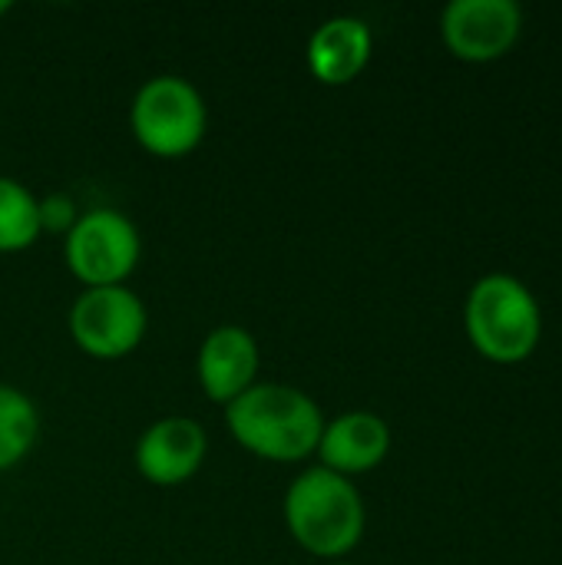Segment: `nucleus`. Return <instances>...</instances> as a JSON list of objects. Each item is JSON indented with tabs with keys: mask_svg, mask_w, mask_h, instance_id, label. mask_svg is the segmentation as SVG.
Segmentation results:
<instances>
[{
	"mask_svg": "<svg viewBox=\"0 0 562 565\" xmlns=\"http://www.w3.org/2000/svg\"><path fill=\"white\" fill-rule=\"evenodd\" d=\"M225 424L235 444L272 463H298L318 450L325 414L311 394L291 384H252L225 404Z\"/></svg>",
	"mask_w": 562,
	"mask_h": 565,
	"instance_id": "f257e3e1",
	"label": "nucleus"
},
{
	"mask_svg": "<svg viewBox=\"0 0 562 565\" xmlns=\"http://www.w3.org/2000/svg\"><path fill=\"white\" fill-rule=\"evenodd\" d=\"M282 513L291 540L305 553L335 563L361 543L368 520L358 487L321 463L301 470L288 483Z\"/></svg>",
	"mask_w": 562,
	"mask_h": 565,
	"instance_id": "f03ea898",
	"label": "nucleus"
},
{
	"mask_svg": "<svg viewBox=\"0 0 562 565\" xmlns=\"http://www.w3.org/2000/svg\"><path fill=\"white\" fill-rule=\"evenodd\" d=\"M464 324L474 348L497 364L530 358L543 334L540 305L513 275H484L467 295Z\"/></svg>",
	"mask_w": 562,
	"mask_h": 565,
	"instance_id": "7ed1b4c3",
	"label": "nucleus"
},
{
	"mask_svg": "<svg viewBox=\"0 0 562 565\" xmlns=\"http://www.w3.org/2000/svg\"><path fill=\"white\" fill-rule=\"evenodd\" d=\"M129 129L146 152L179 159L202 142L209 129V106L192 79L159 73L136 89L129 103Z\"/></svg>",
	"mask_w": 562,
	"mask_h": 565,
	"instance_id": "20e7f679",
	"label": "nucleus"
},
{
	"mask_svg": "<svg viewBox=\"0 0 562 565\" xmlns=\"http://www.w3.org/2000/svg\"><path fill=\"white\" fill-rule=\"evenodd\" d=\"M142 255L136 222L119 209H86L63 235V258L83 288L126 285Z\"/></svg>",
	"mask_w": 562,
	"mask_h": 565,
	"instance_id": "39448f33",
	"label": "nucleus"
},
{
	"mask_svg": "<svg viewBox=\"0 0 562 565\" xmlns=\"http://www.w3.org/2000/svg\"><path fill=\"white\" fill-rule=\"evenodd\" d=\"M73 344L99 361H116L132 354L149 328L142 298L126 285L83 288L66 315Z\"/></svg>",
	"mask_w": 562,
	"mask_h": 565,
	"instance_id": "423d86ee",
	"label": "nucleus"
},
{
	"mask_svg": "<svg viewBox=\"0 0 562 565\" xmlns=\"http://www.w3.org/2000/svg\"><path fill=\"white\" fill-rule=\"evenodd\" d=\"M523 26V10L513 0H450L441 13V33L454 56L487 63L503 56Z\"/></svg>",
	"mask_w": 562,
	"mask_h": 565,
	"instance_id": "0eeeda50",
	"label": "nucleus"
},
{
	"mask_svg": "<svg viewBox=\"0 0 562 565\" xmlns=\"http://www.w3.org/2000/svg\"><path fill=\"white\" fill-rule=\"evenodd\" d=\"M209 454V434L199 420L172 414L152 420L132 450L136 470L152 483V487H179L189 483L199 467L205 463Z\"/></svg>",
	"mask_w": 562,
	"mask_h": 565,
	"instance_id": "6e6552de",
	"label": "nucleus"
},
{
	"mask_svg": "<svg viewBox=\"0 0 562 565\" xmlns=\"http://www.w3.org/2000/svg\"><path fill=\"white\" fill-rule=\"evenodd\" d=\"M258 367H262L258 341L242 324H219L199 344V358H195L199 384L205 397L222 407L255 384Z\"/></svg>",
	"mask_w": 562,
	"mask_h": 565,
	"instance_id": "1a4fd4ad",
	"label": "nucleus"
},
{
	"mask_svg": "<svg viewBox=\"0 0 562 565\" xmlns=\"http://www.w3.org/2000/svg\"><path fill=\"white\" fill-rule=\"evenodd\" d=\"M388 450H391L388 420L371 411H348L338 414L335 420H325L315 454L321 457V467L351 480L354 473L374 470L388 457Z\"/></svg>",
	"mask_w": 562,
	"mask_h": 565,
	"instance_id": "9d476101",
	"label": "nucleus"
},
{
	"mask_svg": "<svg viewBox=\"0 0 562 565\" xmlns=\"http://www.w3.org/2000/svg\"><path fill=\"white\" fill-rule=\"evenodd\" d=\"M374 33L361 17L338 13L318 23L308 36V70L325 86L351 83L371 60Z\"/></svg>",
	"mask_w": 562,
	"mask_h": 565,
	"instance_id": "9b49d317",
	"label": "nucleus"
},
{
	"mask_svg": "<svg viewBox=\"0 0 562 565\" xmlns=\"http://www.w3.org/2000/svg\"><path fill=\"white\" fill-rule=\"evenodd\" d=\"M40 238V199L13 175H0V252H23Z\"/></svg>",
	"mask_w": 562,
	"mask_h": 565,
	"instance_id": "f8f14e48",
	"label": "nucleus"
},
{
	"mask_svg": "<svg viewBox=\"0 0 562 565\" xmlns=\"http://www.w3.org/2000/svg\"><path fill=\"white\" fill-rule=\"evenodd\" d=\"M36 430L40 417L33 401L17 387L0 384V473L17 467L33 450Z\"/></svg>",
	"mask_w": 562,
	"mask_h": 565,
	"instance_id": "ddd939ff",
	"label": "nucleus"
},
{
	"mask_svg": "<svg viewBox=\"0 0 562 565\" xmlns=\"http://www.w3.org/2000/svg\"><path fill=\"white\" fill-rule=\"evenodd\" d=\"M79 218V205L66 192H50L40 199V232H60L66 235Z\"/></svg>",
	"mask_w": 562,
	"mask_h": 565,
	"instance_id": "4468645a",
	"label": "nucleus"
},
{
	"mask_svg": "<svg viewBox=\"0 0 562 565\" xmlns=\"http://www.w3.org/2000/svg\"><path fill=\"white\" fill-rule=\"evenodd\" d=\"M7 10H10V0H0V17H3Z\"/></svg>",
	"mask_w": 562,
	"mask_h": 565,
	"instance_id": "2eb2a0df",
	"label": "nucleus"
},
{
	"mask_svg": "<svg viewBox=\"0 0 562 565\" xmlns=\"http://www.w3.org/2000/svg\"><path fill=\"white\" fill-rule=\"evenodd\" d=\"M331 565H351V563H331Z\"/></svg>",
	"mask_w": 562,
	"mask_h": 565,
	"instance_id": "dca6fc26",
	"label": "nucleus"
}]
</instances>
